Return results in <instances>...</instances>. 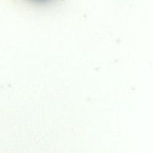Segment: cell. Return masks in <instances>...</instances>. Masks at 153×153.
<instances>
[{"mask_svg":"<svg viewBox=\"0 0 153 153\" xmlns=\"http://www.w3.org/2000/svg\"><path fill=\"white\" fill-rule=\"evenodd\" d=\"M33 2H41V3H44V2H48L51 1V0H32Z\"/></svg>","mask_w":153,"mask_h":153,"instance_id":"1","label":"cell"}]
</instances>
